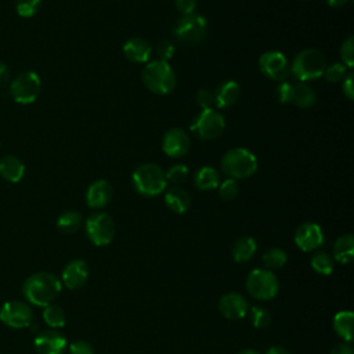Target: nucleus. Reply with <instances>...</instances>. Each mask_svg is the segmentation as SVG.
<instances>
[{
	"label": "nucleus",
	"mask_w": 354,
	"mask_h": 354,
	"mask_svg": "<svg viewBox=\"0 0 354 354\" xmlns=\"http://www.w3.org/2000/svg\"><path fill=\"white\" fill-rule=\"evenodd\" d=\"M310 264L311 268L321 275H329L333 271V259L326 252H317L313 254Z\"/></svg>",
	"instance_id": "c756f323"
},
{
	"label": "nucleus",
	"mask_w": 354,
	"mask_h": 354,
	"mask_svg": "<svg viewBox=\"0 0 354 354\" xmlns=\"http://www.w3.org/2000/svg\"><path fill=\"white\" fill-rule=\"evenodd\" d=\"M82 223H83V218L79 212L66 210L58 217L57 227L64 234H72L82 227Z\"/></svg>",
	"instance_id": "cd10ccee"
},
{
	"label": "nucleus",
	"mask_w": 354,
	"mask_h": 354,
	"mask_svg": "<svg viewBox=\"0 0 354 354\" xmlns=\"http://www.w3.org/2000/svg\"><path fill=\"white\" fill-rule=\"evenodd\" d=\"M259 68L271 80L282 82L289 75V64L281 51H266L259 58Z\"/></svg>",
	"instance_id": "f8f14e48"
},
{
	"label": "nucleus",
	"mask_w": 354,
	"mask_h": 354,
	"mask_svg": "<svg viewBox=\"0 0 354 354\" xmlns=\"http://www.w3.org/2000/svg\"><path fill=\"white\" fill-rule=\"evenodd\" d=\"M295 243L303 252H313L324 243L322 228L311 221L303 223L295 232Z\"/></svg>",
	"instance_id": "ddd939ff"
},
{
	"label": "nucleus",
	"mask_w": 354,
	"mask_h": 354,
	"mask_svg": "<svg viewBox=\"0 0 354 354\" xmlns=\"http://www.w3.org/2000/svg\"><path fill=\"white\" fill-rule=\"evenodd\" d=\"M333 328L344 342L350 343L353 340L354 314L351 311H339L333 318Z\"/></svg>",
	"instance_id": "bb28decb"
},
{
	"label": "nucleus",
	"mask_w": 354,
	"mask_h": 354,
	"mask_svg": "<svg viewBox=\"0 0 354 354\" xmlns=\"http://www.w3.org/2000/svg\"><path fill=\"white\" fill-rule=\"evenodd\" d=\"M112 185L104 178L91 183L86 191V203L93 209L105 207L112 199Z\"/></svg>",
	"instance_id": "a211bd4d"
},
{
	"label": "nucleus",
	"mask_w": 354,
	"mask_h": 354,
	"mask_svg": "<svg viewBox=\"0 0 354 354\" xmlns=\"http://www.w3.org/2000/svg\"><path fill=\"white\" fill-rule=\"evenodd\" d=\"M249 317H250L252 325L257 329H263L268 326L271 322V314L261 306H253L249 310Z\"/></svg>",
	"instance_id": "2f4dec72"
},
{
	"label": "nucleus",
	"mask_w": 354,
	"mask_h": 354,
	"mask_svg": "<svg viewBox=\"0 0 354 354\" xmlns=\"http://www.w3.org/2000/svg\"><path fill=\"white\" fill-rule=\"evenodd\" d=\"M174 3H176V8L183 15L192 14L195 11V7H196V0H174Z\"/></svg>",
	"instance_id": "79ce46f5"
},
{
	"label": "nucleus",
	"mask_w": 354,
	"mask_h": 354,
	"mask_svg": "<svg viewBox=\"0 0 354 354\" xmlns=\"http://www.w3.org/2000/svg\"><path fill=\"white\" fill-rule=\"evenodd\" d=\"M194 184L201 191L214 189L220 184V173L210 166H203L196 170L194 176Z\"/></svg>",
	"instance_id": "b1692460"
},
{
	"label": "nucleus",
	"mask_w": 354,
	"mask_h": 354,
	"mask_svg": "<svg viewBox=\"0 0 354 354\" xmlns=\"http://www.w3.org/2000/svg\"><path fill=\"white\" fill-rule=\"evenodd\" d=\"M43 319L48 326L57 329V328H62L65 325L66 315H65V311L62 310L61 306L51 303V304L44 307Z\"/></svg>",
	"instance_id": "c85d7f7f"
},
{
	"label": "nucleus",
	"mask_w": 354,
	"mask_h": 354,
	"mask_svg": "<svg viewBox=\"0 0 354 354\" xmlns=\"http://www.w3.org/2000/svg\"><path fill=\"white\" fill-rule=\"evenodd\" d=\"M354 256V236L351 234H344L335 241L333 245V259L340 264H347Z\"/></svg>",
	"instance_id": "393cba45"
},
{
	"label": "nucleus",
	"mask_w": 354,
	"mask_h": 354,
	"mask_svg": "<svg viewBox=\"0 0 354 354\" xmlns=\"http://www.w3.org/2000/svg\"><path fill=\"white\" fill-rule=\"evenodd\" d=\"M261 259H263L264 266L271 270L282 268L285 266V263L288 261V256H286L285 250H282L279 248H271L270 250H267L263 254Z\"/></svg>",
	"instance_id": "7c9ffc66"
},
{
	"label": "nucleus",
	"mask_w": 354,
	"mask_h": 354,
	"mask_svg": "<svg viewBox=\"0 0 354 354\" xmlns=\"http://www.w3.org/2000/svg\"><path fill=\"white\" fill-rule=\"evenodd\" d=\"M165 203L171 212L181 214L188 210V207L191 205V198H189V194L184 188H181L178 185H173L169 189H166Z\"/></svg>",
	"instance_id": "412c9836"
},
{
	"label": "nucleus",
	"mask_w": 354,
	"mask_h": 354,
	"mask_svg": "<svg viewBox=\"0 0 354 354\" xmlns=\"http://www.w3.org/2000/svg\"><path fill=\"white\" fill-rule=\"evenodd\" d=\"M156 54L159 55V59H162V61L170 59L174 54V44L167 39H162L156 44Z\"/></svg>",
	"instance_id": "ea45409f"
},
{
	"label": "nucleus",
	"mask_w": 354,
	"mask_h": 354,
	"mask_svg": "<svg viewBox=\"0 0 354 354\" xmlns=\"http://www.w3.org/2000/svg\"><path fill=\"white\" fill-rule=\"evenodd\" d=\"M218 310L224 318L230 321H238L248 314L249 304L242 295L236 292H230L220 297Z\"/></svg>",
	"instance_id": "2eb2a0df"
},
{
	"label": "nucleus",
	"mask_w": 354,
	"mask_h": 354,
	"mask_svg": "<svg viewBox=\"0 0 354 354\" xmlns=\"http://www.w3.org/2000/svg\"><path fill=\"white\" fill-rule=\"evenodd\" d=\"M330 354H353V347L348 342L344 343H337L332 347Z\"/></svg>",
	"instance_id": "c03bdc74"
},
{
	"label": "nucleus",
	"mask_w": 354,
	"mask_h": 354,
	"mask_svg": "<svg viewBox=\"0 0 354 354\" xmlns=\"http://www.w3.org/2000/svg\"><path fill=\"white\" fill-rule=\"evenodd\" d=\"M340 58L347 68L354 65V36H348L340 46Z\"/></svg>",
	"instance_id": "c9c22d12"
},
{
	"label": "nucleus",
	"mask_w": 354,
	"mask_h": 354,
	"mask_svg": "<svg viewBox=\"0 0 354 354\" xmlns=\"http://www.w3.org/2000/svg\"><path fill=\"white\" fill-rule=\"evenodd\" d=\"M207 32L206 19L199 14L181 15L173 26V36L184 44H198L201 43Z\"/></svg>",
	"instance_id": "423d86ee"
},
{
	"label": "nucleus",
	"mask_w": 354,
	"mask_h": 354,
	"mask_svg": "<svg viewBox=\"0 0 354 354\" xmlns=\"http://www.w3.org/2000/svg\"><path fill=\"white\" fill-rule=\"evenodd\" d=\"M266 354H289V351L281 346H272Z\"/></svg>",
	"instance_id": "49530a36"
},
{
	"label": "nucleus",
	"mask_w": 354,
	"mask_h": 354,
	"mask_svg": "<svg viewBox=\"0 0 354 354\" xmlns=\"http://www.w3.org/2000/svg\"><path fill=\"white\" fill-rule=\"evenodd\" d=\"M69 354H94V348L86 340H76L69 344Z\"/></svg>",
	"instance_id": "a19ab883"
},
{
	"label": "nucleus",
	"mask_w": 354,
	"mask_h": 354,
	"mask_svg": "<svg viewBox=\"0 0 354 354\" xmlns=\"http://www.w3.org/2000/svg\"><path fill=\"white\" fill-rule=\"evenodd\" d=\"M220 166L228 178H246L257 170V158L246 148H232L223 155Z\"/></svg>",
	"instance_id": "20e7f679"
},
{
	"label": "nucleus",
	"mask_w": 354,
	"mask_h": 354,
	"mask_svg": "<svg viewBox=\"0 0 354 354\" xmlns=\"http://www.w3.org/2000/svg\"><path fill=\"white\" fill-rule=\"evenodd\" d=\"M88 279V267L84 260L76 259L69 261L61 274V283L68 289L75 290L82 288Z\"/></svg>",
	"instance_id": "dca6fc26"
},
{
	"label": "nucleus",
	"mask_w": 354,
	"mask_h": 354,
	"mask_svg": "<svg viewBox=\"0 0 354 354\" xmlns=\"http://www.w3.org/2000/svg\"><path fill=\"white\" fill-rule=\"evenodd\" d=\"M10 80V71L8 66L3 62H0V86L7 84Z\"/></svg>",
	"instance_id": "a18cd8bd"
},
{
	"label": "nucleus",
	"mask_w": 354,
	"mask_h": 354,
	"mask_svg": "<svg viewBox=\"0 0 354 354\" xmlns=\"http://www.w3.org/2000/svg\"><path fill=\"white\" fill-rule=\"evenodd\" d=\"M196 104L202 108V109H212L216 104H214V95L212 90L207 88H201L196 93Z\"/></svg>",
	"instance_id": "58836bf2"
},
{
	"label": "nucleus",
	"mask_w": 354,
	"mask_h": 354,
	"mask_svg": "<svg viewBox=\"0 0 354 354\" xmlns=\"http://www.w3.org/2000/svg\"><path fill=\"white\" fill-rule=\"evenodd\" d=\"M0 174L10 183H19L25 174V165L14 155H6L0 159Z\"/></svg>",
	"instance_id": "4be33fe9"
},
{
	"label": "nucleus",
	"mask_w": 354,
	"mask_h": 354,
	"mask_svg": "<svg viewBox=\"0 0 354 354\" xmlns=\"http://www.w3.org/2000/svg\"><path fill=\"white\" fill-rule=\"evenodd\" d=\"M86 234L95 246H105L115 236V223L106 213H93L86 220Z\"/></svg>",
	"instance_id": "9d476101"
},
{
	"label": "nucleus",
	"mask_w": 354,
	"mask_h": 354,
	"mask_svg": "<svg viewBox=\"0 0 354 354\" xmlns=\"http://www.w3.org/2000/svg\"><path fill=\"white\" fill-rule=\"evenodd\" d=\"M343 84H342V91L343 94L351 101L354 100V84H353V73L348 72L346 75V77L342 80Z\"/></svg>",
	"instance_id": "37998d69"
},
{
	"label": "nucleus",
	"mask_w": 354,
	"mask_h": 354,
	"mask_svg": "<svg viewBox=\"0 0 354 354\" xmlns=\"http://www.w3.org/2000/svg\"><path fill=\"white\" fill-rule=\"evenodd\" d=\"M0 321L10 328L22 329L32 324L33 313L28 303L21 300H10L0 307Z\"/></svg>",
	"instance_id": "9b49d317"
},
{
	"label": "nucleus",
	"mask_w": 354,
	"mask_h": 354,
	"mask_svg": "<svg viewBox=\"0 0 354 354\" xmlns=\"http://www.w3.org/2000/svg\"><path fill=\"white\" fill-rule=\"evenodd\" d=\"M225 129L224 116L214 108L202 109V112L191 123V130L202 140H214Z\"/></svg>",
	"instance_id": "1a4fd4ad"
},
{
	"label": "nucleus",
	"mask_w": 354,
	"mask_h": 354,
	"mask_svg": "<svg viewBox=\"0 0 354 354\" xmlns=\"http://www.w3.org/2000/svg\"><path fill=\"white\" fill-rule=\"evenodd\" d=\"M347 66L342 62H335L332 65H328L325 66V71H324V76L328 82L330 83H337V82H342L346 75H347Z\"/></svg>",
	"instance_id": "473e14b6"
},
{
	"label": "nucleus",
	"mask_w": 354,
	"mask_h": 354,
	"mask_svg": "<svg viewBox=\"0 0 354 354\" xmlns=\"http://www.w3.org/2000/svg\"><path fill=\"white\" fill-rule=\"evenodd\" d=\"M33 344L39 354H62L66 348V339L57 330H43L35 337Z\"/></svg>",
	"instance_id": "f3484780"
},
{
	"label": "nucleus",
	"mask_w": 354,
	"mask_h": 354,
	"mask_svg": "<svg viewBox=\"0 0 354 354\" xmlns=\"http://www.w3.org/2000/svg\"><path fill=\"white\" fill-rule=\"evenodd\" d=\"M131 181L136 191L144 196H156L162 194L167 185L165 171L153 163L138 166L131 176Z\"/></svg>",
	"instance_id": "39448f33"
},
{
	"label": "nucleus",
	"mask_w": 354,
	"mask_h": 354,
	"mask_svg": "<svg viewBox=\"0 0 354 354\" xmlns=\"http://www.w3.org/2000/svg\"><path fill=\"white\" fill-rule=\"evenodd\" d=\"M166 181L170 183V184H174V185H178L181 183L185 181L187 176H188V167L185 165H181V163H177V165H173L166 173Z\"/></svg>",
	"instance_id": "f704fd0d"
},
{
	"label": "nucleus",
	"mask_w": 354,
	"mask_h": 354,
	"mask_svg": "<svg viewBox=\"0 0 354 354\" xmlns=\"http://www.w3.org/2000/svg\"><path fill=\"white\" fill-rule=\"evenodd\" d=\"M40 87L39 75L33 71H24L10 83V94L18 104H30L37 98Z\"/></svg>",
	"instance_id": "6e6552de"
},
{
	"label": "nucleus",
	"mask_w": 354,
	"mask_h": 354,
	"mask_svg": "<svg viewBox=\"0 0 354 354\" xmlns=\"http://www.w3.org/2000/svg\"><path fill=\"white\" fill-rule=\"evenodd\" d=\"M41 0H17V12L22 18H30L36 14Z\"/></svg>",
	"instance_id": "e433bc0d"
},
{
	"label": "nucleus",
	"mask_w": 354,
	"mask_h": 354,
	"mask_svg": "<svg viewBox=\"0 0 354 354\" xmlns=\"http://www.w3.org/2000/svg\"><path fill=\"white\" fill-rule=\"evenodd\" d=\"M162 149L170 158H181L189 149V137L180 127L169 129L162 138Z\"/></svg>",
	"instance_id": "4468645a"
},
{
	"label": "nucleus",
	"mask_w": 354,
	"mask_h": 354,
	"mask_svg": "<svg viewBox=\"0 0 354 354\" xmlns=\"http://www.w3.org/2000/svg\"><path fill=\"white\" fill-rule=\"evenodd\" d=\"M257 250L256 241L252 236H241L232 246V257L236 263L249 261Z\"/></svg>",
	"instance_id": "a878e982"
},
{
	"label": "nucleus",
	"mask_w": 354,
	"mask_h": 354,
	"mask_svg": "<svg viewBox=\"0 0 354 354\" xmlns=\"http://www.w3.org/2000/svg\"><path fill=\"white\" fill-rule=\"evenodd\" d=\"M218 195L224 201H232L239 194V184L234 178H227L218 184Z\"/></svg>",
	"instance_id": "72a5a7b5"
},
{
	"label": "nucleus",
	"mask_w": 354,
	"mask_h": 354,
	"mask_svg": "<svg viewBox=\"0 0 354 354\" xmlns=\"http://www.w3.org/2000/svg\"><path fill=\"white\" fill-rule=\"evenodd\" d=\"M348 0H326V4L329 7H333V8H339V7H343L347 4Z\"/></svg>",
	"instance_id": "de8ad7c7"
},
{
	"label": "nucleus",
	"mask_w": 354,
	"mask_h": 354,
	"mask_svg": "<svg viewBox=\"0 0 354 354\" xmlns=\"http://www.w3.org/2000/svg\"><path fill=\"white\" fill-rule=\"evenodd\" d=\"M246 289L249 295L257 300H271L277 296L279 283L272 271L256 268L248 274Z\"/></svg>",
	"instance_id": "0eeeda50"
},
{
	"label": "nucleus",
	"mask_w": 354,
	"mask_h": 354,
	"mask_svg": "<svg viewBox=\"0 0 354 354\" xmlns=\"http://www.w3.org/2000/svg\"><path fill=\"white\" fill-rule=\"evenodd\" d=\"M326 66L325 57L317 48H304L297 53L289 66V72L299 82H308L324 75Z\"/></svg>",
	"instance_id": "7ed1b4c3"
},
{
	"label": "nucleus",
	"mask_w": 354,
	"mask_h": 354,
	"mask_svg": "<svg viewBox=\"0 0 354 354\" xmlns=\"http://www.w3.org/2000/svg\"><path fill=\"white\" fill-rule=\"evenodd\" d=\"M141 79L144 86L155 94H169L176 87V75L167 61H148L142 69Z\"/></svg>",
	"instance_id": "f03ea898"
},
{
	"label": "nucleus",
	"mask_w": 354,
	"mask_h": 354,
	"mask_svg": "<svg viewBox=\"0 0 354 354\" xmlns=\"http://www.w3.org/2000/svg\"><path fill=\"white\" fill-rule=\"evenodd\" d=\"M214 104L217 108H228L232 106L241 95V87L234 80H225L220 83L213 91Z\"/></svg>",
	"instance_id": "aec40b11"
},
{
	"label": "nucleus",
	"mask_w": 354,
	"mask_h": 354,
	"mask_svg": "<svg viewBox=\"0 0 354 354\" xmlns=\"http://www.w3.org/2000/svg\"><path fill=\"white\" fill-rule=\"evenodd\" d=\"M238 354H260L259 351H256V350H250V348H246V350H242V351H239Z\"/></svg>",
	"instance_id": "09e8293b"
},
{
	"label": "nucleus",
	"mask_w": 354,
	"mask_h": 354,
	"mask_svg": "<svg viewBox=\"0 0 354 354\" xmlns=\"http://www.w3.org/2000/svg\"><path fill=\"white\" fill-rule=\"evenodd\" d=\"M61 279L53 272L40 271L28 277L22 285V295L28 303L46 307L51 304L61 293Z\"/></svg>",
	"instance_id": "f257e3e1"
},
{
	"label": "nucleus",
	"mask_w": 354,
	"mask_h": 354,
	"mask_svg": "<svg viewBox=\"0 0 354 354\" xmlns=\"http://www.w3.org/2000/svg\"><path fill=\"white\" fill-rule=\"evenodd\" d=\"M317 102V94L315 90L304 83H296L293 84V94H292V101L290 104H295L299 108H311Z\"/></svg>",
	"instance_id": "5701e85b"
},
{
	"label": "nucleus",
	"mask_w": 354,
	"mask_h": 354,
	"mask_svg": "<svg viewBox=\"0 0 354 354\" xmlns=\"http://www.w3.org/2000/svg\"><path fill=\"white\" fill-rule=\"evenodd\" d=\"M124 57L136 64H147L152 54V46L142 37H131L123 44Z\"/></svg>",
	"instance_id": "6ab92c4d"
},
{
	"label": "nucleus",
	"mask_w": 354,
	"mask_h": 354,
	"mask_svg": "<svg viewBox=\"0 0 354 354\" xmlns=\"http://www.w3.org/2000/svg\"><path fill=\"white\" fill-rule=\"evenodd\" d=\"M292 94H293V84L286 80L279 82L278 86L275 87V97L282 104H290Z\"/></svg>",
	"instance_id": "4c0bfd02"
}]
</instances>
